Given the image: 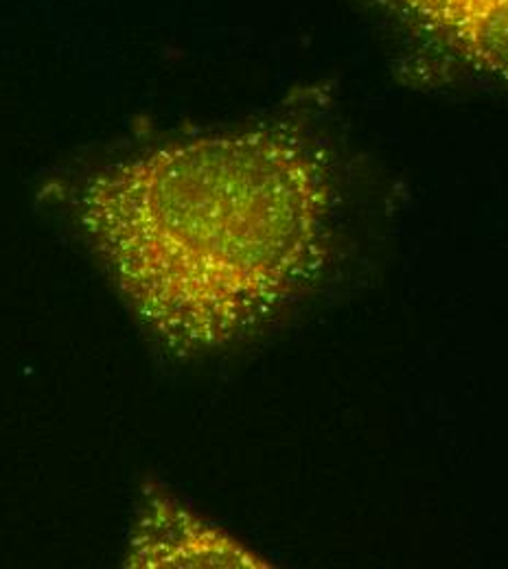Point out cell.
Segmentation results:
<instances>
[{
	"instance_id": "obj_3",
	"label": "cell",
	"mask_w": 508,
	"mask_h": 569,
	"mask_svg": "<svg viewBox=\"0 0 508 569\" xmlns=\"http://www.w3.org/2000/svg\"><path fill=\"white\" fill-rule=\"evenodd\" d=\"M132 568H263L255 555L173 499L143 501L132 528Z\"/></svg>"
},
{
	"instance_id": "obj_1",
	"label": "cell",
	"mask_w": 508,
	"mask_h": 569,
	"mask_svg": "<svg viewBox=\"0 0 508 569\" xmlns=\"http://www.w3.org/2000/svg\"><path fill=\"white\" fill-rule=\"evenodd\" d=\"M77 207L147 327L169 349L207 351L252 333L316 281L331 184L311 142L259 128L110 164Z\"/></svg>"
},
{
	"instance_id": "obj_2",
	"label": "cell",
	"mask_w": 508,
	"mask_h": 569,
	"mask_svg": "<svg viewBox=\"0 0 508 569\" xmlns=\"http://www.w3.org/2000/svg\"><path fill=\"white\" fill-rule=\"evenodd\" d=\"M478 72L508 79V0H377Z\"/></svg>"
}]
</instances>
